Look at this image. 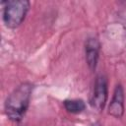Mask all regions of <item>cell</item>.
<instances>
[{"instance_id": "6", "label": "cell", "mask_w": 126, "mask_h": 126, "mask_svg": "<svg viewBox=\"0 0 126 126\" xmlns=\"http://www.w3.org/2000/svg\"><path fill=\"white\" fill-rule=\"evenodd\" d=\"M63 105L65 109L73 114H78L83 112L86 109V103L82 99H66L63 101Z\"/></svg>"}, {"instance_id": "5", "label": "cell", "mask_w": 126, "mask_h": 126, "mask_svg": "<svg viewBox=\"0 0 126 126\" xmlns=\"http://www.w3.org/2000/svg\"><path fill=\"white\" fill-rule=\"evenodd\" d=\"M124 90L121 84L116 85L112 98L108 105V114L114 118H121L124 114L125 106H124Z\"/></svg>"}, {"instance_id": "7", "label": "cell", "mask_w": 126, "mask_h": 126, "mask_svg": "<svg viewBox=\"0 0 126 126\" xmlns=\"http://www.w3.org/2000/svg\"><path fill=\"white\" fill-rule=\"evenodd\" d=\"M90 126H101V125H100L99 122H94V123H92Z\"/></svg>"}, {"instance_id": "4", "label": "cell", "mask_w": 126, "mask_h": 126, "mask_svg": "<svg viewBox=\"0 0 126 126\" xmlns=\"http://www.w3.org/2000/svg\"><path fill=\"white\" fill-rule=\"evenodd\" d=\"M100 52V42L98 38L92 36L87 38L85 42V57L89 68L94 71L96 68Z\"/></svg>"}, {"instance_id": "8", "label": "cell", "mask_w": 126, "mask_h": 126, "mask_svg": "<svg viewBox=\"0 0 126 126\" xmlns=\"http://www.w3.org/2000/svg\"><path fill=\"white\" fill-rule=\"evenodd\" d=\"M19 126H25V125H19Z\"/></svg>"}, {"instance_id": "2", "label": "cell", "mask_w": 126, "mask_h": 126, "mask_svg": "<svg viewBox=\"0 0 126 126\" xmlns=\"http://www.w3.org/2000/svg\"><path fill=\"white\" fill-rule=\"evenodd\" d=\"M3 23L8 29H16L25 21L31 3L28 0H7L1 2Z\"/></svg>"}, {"instance_id": "1", "label": "cell", "mask_w": 126, "mask_h": 126, "mask_svg": "<svg viewBox=\"0 0 126 126\" xmlns=\"http://www.w3.org/2000/svg\"><path fill=\"white\" fill-rule=\"evenodd\" d=\"M33 85L30 82L20 84L6 98L4 111L9 120L20 122L26 115L30 106Z\"/></svg>"}, {"instance_id": "3", "label": "cell", "mask_w": 126, "mask_h": 126, "mask_svg": "<svg viewBox=\"0 0 126 126\" xmlns=\"http://www.w3.org/2000/svg\"><path fill=\"white\" fill-rule=\"evenodd\" d=\"M107 97H108L107 79L104 75L100 74L95 79L94 89L90 96V104L94 110L100 112L101 110H103L106 104Z\"/></svg>"}]
</instances>
